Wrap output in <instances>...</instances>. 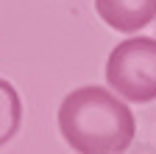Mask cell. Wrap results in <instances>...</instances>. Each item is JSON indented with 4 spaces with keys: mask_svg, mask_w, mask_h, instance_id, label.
<instances>
[{
    "mask_svg": "<svg viewBox=\"0 0 156 154\" xmlns=\"http://www.w3.org/2000/svg\"><path fill=\"white\" fill-rule=\"evenodd\" d=\"M58 129L73 151L112 154L131 146L136 121L117 92L106 87H78L58 107Z\"/></svg>",
    "mask_w": 156,
    "mask_h": 154,
    "instance_id": "1",
    "label": "cell"
},
{
    "mask_svg": "<svg viewBox=\"0 0 156 154\" xmlns=\"http://www.w3.org/2000/svg\"><path fill=\"white\" fill-rule=\"evenodd\" d=\"M106 81L131 104L156 101V39L153 36H131L123 39L106 62Z\"/></svg>",
    "mask_w": 156,
    "mask_h": 154,
    "instance_id": "2",
    "label": "cell"
},
{
    "mask_svg": "<svg viewBox=\"0 0 156 154\" xmlns=\"http://www.w3.org/2000/svg\"><path fill=\"white\" fill-rule=\"evenodd\" d=\"M98 17L120 34H136L156 17V0H95Z\"/></svg>",
    "mask_w": 156,
    "mask_h": 154,
    "instance_id": "3",
    "label": "cell"
},
{
    "mask_svg": "<svg viewBox=\"0 0 156 154\" xmlns=\"http://www.w3.org/2000/svg\"><path fill=\"white\" fill-rule=\"evenodd\" d=\"M20 121H23V101L11 81L0 79V146H6L17 134Z\"/></svg>",
    "mask_w": 156,
    "mask_h": 154,
    "instance_id": "4",
    "label": "cell"
},
{
    "mask_svg": "<svg viewBox=\"0 0 156 154\" xmlns=\"http://www.w3.org/2000/svg\"><path fill=\"white\" fill-rule=\"evenodd\" d=\"M153 20H156V17H153Z\"/></svg>",
    "mask_w": 156,
    "mask_h": 154,
    "instance_id": "5",
    "label": "cell"
}]
</instances>
